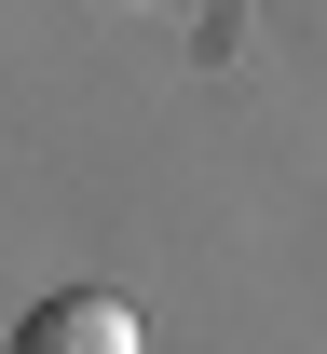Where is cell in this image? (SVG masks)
Here are the masks:
<instances>
[{"label":"cell","instance_id":"6da1fadb","mask_svg":"<svg viewBox=\"0 0 327 354\" xmlns=\"http://www.w3.org/2000/svg\"><path fill=\"white\" fill-rule=\"evenodd\" d=\"M14 354H150V341H137V313L109 300V286H55V300L14 327Z\"/></svg>","mask_w":327,"mask_h":354}]
</instances>
